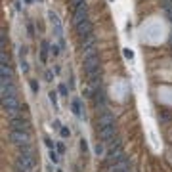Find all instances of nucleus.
I'll return each mask as SVG.
<instances>
[{
    "instance_id": "nucleus-17",
    "label": "nucleus",
    "mask_w": 172,
    "mask_h": 172,
    "mask_svg": "<svg viewBox=\"0 0 172 172\" xmlns=\"http://www.w3.org/2000/svg\"><path fill=\"white\" fill-rule=\"evenodd\" d=\"M94 151H96V155L99 157V155H103V151H105V143L103 142H98L96 143V147H94Z\"/></svg>"
},
{
    "instance_id": "nucleus-3",
    "label": "nucleus",
    "mask_w": 172,
    "mask_h": 172,
    "mask_svg": "<svg viewBox=\"0 0 172 172\" xmlns=\"http://www.w3.org/2000/svg\"><path fill=\"white\" fill-rule=\"evenodd\" d=\"M8 126H10V130H17V132H29L31 130V122H29L27 117H23V115L10 119Z\"/></svg>"
},
{
    "instance_id": "nucleus-11",
    "label": "nucleus",
    "mask_w": 172,
    "mask_h": 172,
    "mask_svg": "<svg viewBox=\"0 0 172 172\" xmlns=\"http://www.w3.org/2000/svg\"><path fill=\"white\" fill-rule=\"evenodd\" d=\"M161 10L166 15V19L172 23V0H161Z\"/></svg>"
},
{
    "instance_id": "nucleus-5",
    "label": "nucleus",
    "mask_w": 172,
    "mask_h": 172,
    "mask_svg": "<svg viewBox=\"0 0 172 172\" xmlns=\"http://www.w3.org/2000/svg\"><path fill=\"white\" fill-rule=\"evenodd\" d=\"M99 140L105 143V145H111V142L115 140V136H117V126L111 124V126H105V128H99Z\"/></svg>"
},
{
    "instance_id": "nucleus-28",
    "label": "nucleus",
    "mask_w": 172,
    "mask_h": 172,
    "mask_svg": "<svg viewBox=\"0 0 172 172\" xmlns=\"http://www.w3.org/2000/svg\"><path fill=\"white\" fill-rule=\"evenodd\" d=\"M46 55H48V50H40V61L46 63Z\"/></svg>"
},
{
    "instance_id": "nucleus-12",
    "label": "nucleus",
    "mask_w": 172,
    "mask_h": 172,
    "mask_svg": "<svg viewBox=\"0 0 172 172\" xmlns=\"http://www.w3.org/2000/svg\"><path fill=\"white\" fill-rule=\"evenodd\" d=\"M92 46H96V34L94 33L88 34V37H84L82 42H80V48L82 50H88V48H92Z\"/></svg>"
},
{
    "instance_id": "nucleus-37",
    "label": "nucleus",
    "mask_w": 172,
    "mask_h": 172,
    "mask_svg": "<svg viewBox=\"0 0 172 172\" xmlns=\"http://www.w3.org/2000/svg\"><path fill=\"white\" fill-rule=\"evenodd\" d=\"M17 172H19V170H17Z\"/></svg>"
},
{
    "instance_id": "nucleus-6",
    "label": "nucleus",
    "mask_w": 172,
    "mask_h": 172,
    "mask_svg": "<svg viewBox=\"0 0 172 172\" xmlns=\"http://www.w3.org/2000/svg\"><path fill=\"white\" fill-rule=\"evenodd\" d=\"M0 96L2 99L15 96V86H14V78H8V80H0Z\"/></svg>"
},
{
    "instance_id": "nucleus-24",
    "label": "nucleus",
    "mask_w": 172,
    "mask_h": 172,
    "mask_svg": "<svg viewBox=\"0 0 172 172\" xmlns=\"http://www.w3.org/2000/svg\"><path fill=\"white\" fill-rule=\"evenodd\" d=\"M124 57H126V60H132V57H134V52L128 50V48H124Z\"/></svg>"
},
{
    "instance_id": "nucleus-35",
    "label": "nucleus",
    "mask_w": 172,
    "mask_h": 172,
    "mask_svg": "<svg viewBox=\"0 0 172 172\" xmlns=\"http://www.w3.org/2000/svg\"><path fill=\"white\" fill-rule=\"evenodd\" d=\"M31 2H33V0H25V4H31Z\"/></svg>"
},
{
    "instance_id": "nucleus-2",
    "label": "nucleus",
    "mask_w": 172,
    "mask_h": 172,
    "mask_svg": "<svg viewBox=\"0 0 172 172\" xmlns=\"http://www.w3.org/2000/svg\"><path fill=\"white\" fill-rule=\"evenodd\" d=\"M37 166V159L33 157V153H19L17 157V170L19 172H33Z\"/></svg>"
},
{
    "instance_id": "nucleus-16",
    "label": "nucleus",
    "mask_w": 172,
    "mask_h": 172,
    "mask_svg": "<svg viewBox=\"0 0 172 172\" xmlns=\"http://www.w3.org/2000/svg\"><path fill=\"white\" fill-rule=\"evenodd\" d=\"M94 55H98L96 46H92V48H88V50H82V60H88V57H94Z\"/></svg>"
},
{
    "instance_id": "nucleus-29",
    "label": "nucleus",
    "mask_w": 172,
    "mask_h": 172,
    "mask_svg": "<svg viewBox=\"0 0 172 172\" xmlns=\"http://www.w3.org/2000/svg\"><path fill=\"white\" fill-rule=\"evenodd\" d=\"M21 71H23V73H27V71H29V63H27V61H23V60H21Z\"/></svg>"
},
{
    "instance_id": "nucleus-34",
    "label": "nucleus",
    "mask_w": 172,
    "mask_h": 172,
    "mask_svg": "<svg viewBox=\"0 0 172 172\" xmlns=\"http://www.w3.org/2000/svg\"><path fill=\"white\" fill-rule=\"evenodd\" d=\"M27 31H29V34H33V33H34V29H33V25H31V23L27 25Z\"/></svg>"
},
{
    "instance_id": "nucleus-1",
    "label": "nucleus",
    "mask_w": 172,
    "mask_h": 172,
    "mask_svg": "<svg viewBox=\"0 0 172 172\" xmlns=\"http://www.w3.org/2000/svg\"><path fill=\"white\" fill-rule=\"evenodd\" d=\"M2 111L8 115L10 119L19 117V115H21V105H19V99H17V96H11V98H6V99H2Z\"/></svg>"
},
{
    "instance_id": "nucleus-4",
    "label": "nucleus",
    "mask_w": 172,
    "mask_h": 172,
    "mask_svg": "<svg viewBox=\"0 0 172 172\" xmlns=\"http://www.w3.org/2000/svg\"><path fill=\"white\" fill-rule=\"evenodd\" d=\"M111 124H115V115L107 107L98 111V126L99 128H105V126H111Z\"/></svg>"
},
{
    "instance_id": "nucleus-23",
    "label": "nucleus",
    "mask_w": 172,
    "mask_h": 172,
    "mask_svg": "<svg viewBox=\"0 0 172 172\" xmlns=\"http://www.w3.org/2000/svg\"><path fill=\"white\" fill-rule=\"evenodd\" d=\"M60 94H61V96H69V90H67L65 84H60Z\"/></svg>"
},
{
    "instance_id": "nucleus-10",
    "label": "nucleus",
    "mask_w": 172,
    "mask_h": 172,
    "mask_svg": "<svg viewBox=\"0 0 172 172\" xmlns=\"http://www.w3.org/2000/svg\"><path fill=\"white\" fill-rule=\"evenodd\" d=\"M75 31H77V34H78L80 38L88 37V34H92V21H90V19H88V21H82L80 25L75 27Z\"/></svg>"
},
{
    "instance_id": "nucleus-25",
    "label": "nucleus",
    "mask_w": 172,
    "mask_h": 172,
    "mask_svg": "<svg viewBox=\"0 0 172 172\" xmlns=\"http://www.w3.org/2000/svg\"><path fill=\"white\" fill-rule=\"evenodd\" d=\"M50 52H52V55H60V48H57L55 44H52V46H50Z\"/></svg>"
},
{
    "instance_id": "nucleus-19",
    "label": "nucleus",
    "mask_w": 172,
    "mask_h": 172,
    "mask_svg": "<svg viewBox=\"0 0 172 172\" xmlns=\"http://www.w3.org/2000/svg\"><path fill=\"white\" fill-rule=\"evenodd\" d=\"M48 157H50V161H52L54 165H57V163H60V155H57V153L54 151V149H50V155H48Z\"/></svg>"
},
{
    "instance_id": "nucleus-14",
    "label": "nucleus",
    "mask_w": 172,
    "mask_h": 172,
    "mask_svg": "<svg viewBox=\"0 0 172 172\" xmlns=\"http://www.w3.org/2000/svg\"><path fill=\"white\" fill-rule=\"evenodd\" d=\"M71 109H73V115L77 119H82V109H80V99L78 98H75L71 101Z\"/></svg>"
},
{
    "instance_id": "nucleus-13",
    "label": "nucleus",
    "mask_w": 172,
    "mask_h": 172,
    "mask_svg": "<svg viewBox=\"0 0 172 172\" xmlns=\"http://www.w3.org/2000/svg\"><path fill=\"white\" fill-rule=\"evenodd\" d=\"M48 17H50V21H52V25L55 27V34H57V37H61V23H60V17H57L54 11H48Z\"/></svg>"
},
{
    "instance_id": "nucleus-22",
    "label": "nucleus",
    "mask_w": 172,
    "mask_h": 172,
    "mask_svg": "<svg viewBox=\"0 0 172 172\" xmlns=\"http://www.w3.org/2000/svg\"><path fill=\"white\" fill-rule=\"evenodd\" d=\"M60 134H61V138H69V136H71V130H69L67 126H61V130H60Z\"/></svg>"
},
{
    "instance_id": "nucleus-9",
    "label": "nucleus",
    "mask_w": 172,
    "mask_h": 172,
    "mask_svg": "<svg viewBox=\"0 0 172 172\" xmlns=\"http://www.w3.org/2000/svg\"><path fill=\"white\" fill-rule=\"evenodd\" d=\"M122 163H128V157H126L122 151L121 153H107V166L122 165Z\"/></svg>"
},
{
    "instance_id": "nucleus-7",
    "label": "nucleus",
    "mask_w": 172,
    "mask_h": 172,
    "mask_svg": "<svg viewBox=\"0 0 172 172\" xmlns=\"http://www.w3.org/2000/svg\"><path fill=\"white\" fill-rule=\"evenodd\" d=\"M82 21H88V4H82L75 8V14H73V25H80Z\"/></svg>"
},
{
    "instance_id": "nucleus-32",
    "label": "nucleus",
    "mask_w": 172,
    "mask_h": 172,
    "mask_svg": "<svg viewBox=\"0 0 172 172\" xmlns=\"http://www.w3.org/2000/svg\"><path fill=\"white\" fill-rule=\"evenodd\" d=\"M54 128H55V130H61V122H60V121H57V119L54 121Z\"/></svg>"
},
{
    "instance_id": "nucleus-21",
    "label": "nucleus",
    "mask_w": 172,
    "mask_h": 172,
    "mask_svg": "<svg viewBox=\"0 0 172 172\" xmlns=\"http://www.w3.org/2000/svg\"><path fill=\"white\" fill-rule=\"evenodd\" d=\"M0 61H2V65H10V57H8V54L4 50L0 52Z\"/></svg>"
},
{
    "instance_id": "nucleus-36",
    "label": "nucleus",
    "mask_w": 172,
    "mask_h": 172,
    "mask_svg": "<svg viewBox=\"0 0 172 172\" xmlns=\"http://www.w3.org/2000/svg\"><path fill=\"white\" fill-rule=\"evenodd\" d=\"M170 42H172V34H170Z\"/></svg>"
},
{
    "instance_id": "nucleus-31",
    "label": "nucleus",
    "mask_w": 172,
    "mask_h": 172,
    "mask_svg": "<svg viewBox=\"0 0 172 172\" xmlns=\"http://www.w3.org/2000/svg\"><path fill=\"white\" fill-rule=\"evenodd\" d=\"M44 143H46V145H48L50 149H54V145H55V143H54V142L50 140V138H44Z\"/></svg>"
},
{
    "instance_id": "nucleus-30",
    "label": "nucleus",
    "mask_w": 172,
    "mask_h": 172,
    "mask_svg": "<svg viewBox=\"0 0 172 172\" xmlns=\"http://www.w3.org/2000/svg\"><path fill=\"white\" fill-rule=\"evenodd\" d=\"M80 149H82V151H86V149H88V143H86L84 138H80Z\"/></svg>"
},
{
    "instance_id": "nucleus-15",
    "label": "nucleus",
    "mask_w": 172,
    "mask_h": 172,
    "mask_svg": "<svg viewBox=\"0 0 172 172\" xmlns=\"http://www.w3.org/2000/svg\"><path fill=\"white\" fill-rule=\"evenodd\" d=\"M8 78H14L11 77V67L10 65H0V80H8Z\"/></svg>"
},
{
    "instance_id": "nucleus-27",
    "label": "nucleus",
    "mask_w": 172,
    "mask_h": 172,
    "mask_svg": "<svg viewBox=\"0 0 172 172\" xmlns=\"http://www.w3.org/2000/svg\"><path fill=\"white\" fill-rule=\"evenodd\" d=\"M71 4H73L75 8H78V6H82V4H86V0H71Z\"/></svg>"
},
{
    "instance_id": "nucleus-20",
    "label": "nucleus",
    "mask_w": 172,
    "mask_h": 172,
    "mask_svg": "<svg viewBox=\"0 0 172 172\" xmlns=\"http://www.w3.org/2000/svg\"><path fill=\"white\" fill-rule=\"evenodd\" d=\"M29 86H31V90H33V94H38V82H37L34 78L29 80Z\"/></svg>"
},
{
    "instance_id": "nucleus-18",
    "label": "nucleus",
    "mask_w": 172,
    "mask_h": 172,
    "mask_svg": "<svg viewBox=\"0 0 172 172\" xmlns=\"http://www.w3.org/2000/svg\"><path fill=\"white\" fill-rule=\"evenodd\" d=\"M50 101H52V105H54V109H57V94H55V90H52L50 92Z\"/></svg>"
},
{
    "instance_id": "nucleus-26",
    "label": "nucleus",
    "mask_w": 172,
    "mask_h": 172,
    "mask_svg": "<svg viewBox=\"0 0 172 172\" xmlns=\"http://www.w3.org/2000/svg\"><path fill=\"white\" fill-rule=\"evenodd\" d=\"M44 78L48 80V82H52V80H54V73H52V71H46V73H44Z\"/></svg>"
},
{
    "instance_id": "nucleus-8",
    "label": "nucleus",
    "mask_w": 172,
    "mask_h": 172,
    "mask_svg": "<svg viewBox=\"0 0 172 172\" xmlns=\"http://www.w3.org/2000/svg\"><path fill=\"white\" fill-rule=\"evenodd\" d=\"M10 142H14L15 145L31 143V136H29V132H17V130H10Z\"/></svg>"
},
{
    "instance_id": "nucleus-33",
    "label": "nucleus",
    "mask_w": 172,
    "mask_h": 172,
    "mask_svg": "<svg viewBox=\"0 0 172 172\" xmlns=\"http://www.w3.org/2000/svg\"><path fill=\"white\" fill-rule=\"evenodd\" d=\"M55 147H57V151H60V153H65V145L63 143H57Z\"/></svg>"
}]
</instances>
